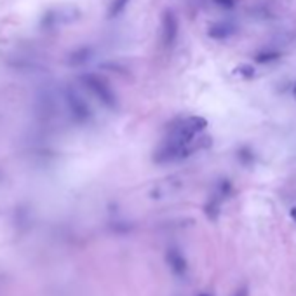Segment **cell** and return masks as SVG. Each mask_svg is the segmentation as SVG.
<instances>
[{
  "mask_svg": "<svg viewBox=\"0 0 296 296\" xmlns=\"http://www.w3.org/2000/svg\"><path fill=\"white\" fill-rule=\"evenodd\" d=\"M232 296H249V287H247V286H240Z\"/></svg>",
  "mask_w": 296,
  "mask_h": 296,
  "instance_id": "9",
  "label": "cell"
},
{
  "mask_svg": "<svg viewBox=\"0 0 296 296\" xmlns=\"http://www.w3.org/2000/svg\"><path fill=\"white\" fill-rule=\"evenodd\" d=\"M235 72L239 73V75H244L246 78H249V77H252V75H255V70H252V66H249V65L239 66V68H237Z\"/></svg>",
  "mask_w": 296,
  "mask_h": 296,
  "instance_id": "7",
  "label": "cell"
},
{
  "mask_svg": "<svg viewBox=\"0 0 296 296\" xmlns=\"http://www.w3.org/2000/svg\"><path fill=\"white\" fill-rule=\"evenodd\" d=\"M88 84H89V88L96 93V96L100 98L101 101L106 105V106H110V108H113V106L117 105V100H115V94L112 93V89L108 88V86L105 84L103 80H101L100 77H94V75H89L88 78Z\"/></svg>",
  "mask_w": 296,
  "mask_h": 296,
  "instance_id": "3",
  "label": "cell"
},
{
  "mask_svg": "<svg viewBox=\"0 0 296 296\" xmlns=\"http://www.w3.org/2000/svg\"><path fill=\"white\" fill-rule=\"evenodd\" d=\"M291 218H293V220H294V223H296V207L291 209Z\"/></svg>",
  "mask_w": 296,
  "mask_h": 296,
  "instance_id": "10",
  "label": "cell"
},
{
  "mask_svg": "<svg viewBox=\"0 0 296 296\" xmlns=\"http://www.w3.org/2000/svg\"><path fill=\"white\" fill-rule=\"evenodd\" d=\"M293 96H294V100H296V82H294V86H293Z\"/></svg>",
  "mask_w": 296,
  "mask_h": 296,
  "instance_id": "11",
  "label": "cell"
},
{
  "mask_svg": "<svg viewBox=\"0 0 296 296\" xmlns=\"http://www.w3.org/2000/svg\"><path fill=\"white\" fill-rule=\"evenodd\" d=\"M128 4H129V0H113V4H112V9H110V16H117V14H120L122 11L128 7Z\"/></svg>",
  "mask_w": 296,
  "mask_h": 296,
  "instance_id": "5",
  "label": "cell"
},
{
  "mask_svg": "<svg viewBox=\"0 0 296 296\" xmlns=\"http://www.w3.org/2000/svg\"><path fill=\"white\" fill-rule=\"evenodd\" d=\"M234 33H235V26L228 21L215 23V25L209 26V31H207L209 37L215 38V40H225V38L232 37Z\"/></svg>",
  "mask_w": 296,
  "mask_h": 296,
  "instance_id": "4",
  "label": "cell"
},
{
  "mask_svg": "<svg viewBox=\"0 0 296 296\" xmlns=\"http://www.w3.org/2000/svg\"><path fill=\"white\" fill-rule=\"evenodd\" d=\"M279 58V53H260L256 56V61L258 63H268V61H274V59Z\"/></svg>",
  "mask_w": 296,
  "mask_h": 296,
  "instance_id": "6",
  "label": "cell"
},
{
  "mask_svg": "<svg viewBox=\"0 0 296 296\" xmlns=\"http://www.w3.org/2000/svg\"><path fill=\"white\" fill-rule=\"evenodd\" d=\"M165 263H167L169 270L176 275V277H185L188 274V262L185 255L176 247H171L165 252Z\"/></svg>",
  "mask_w": 296,
  "mask_h": 296,
  "instance_id": "2",
  "label": "cell"
},
{
  "mask_svg": "<svg viewBox=\"0 0 296 296\" xmlns=\"http://www.w3.org/2000/svg\"><path fill=\"white\" fill-rule=\"evenodd\" d=\"M178 37V19L173 11H164L160 19V40L165 47L175 44Z\"/></svg>",
  "mask_w": 296,
  "mask_h": 296,
  "instance_id": "1",
  "label": "cell"
},
{
  "mask_svg": "<svg viewBox=\"0 0 296 296\" xmlns=\"http://www.w3.org/2000/svg\"><path fill=\"white\" fill-rule=\"evenodd\" d=\"M199 296H211V294H209V293H200Z\"/></svg>",
  "mask_w": 296,
  "mask_h": 296,
  "instance_id": "12",
  "label": "cell"
},
{
  "mask_svg": "<svg viewBox=\"0 0 296 296\" xmlns=\"http://www.w3.org/2000/svg\"><path fill=\"white\" fill-rule=\"evenodd\" d=\"M235 2L237 0H215L216 6L225 7V9H232V7H235Z\"/></svg>",
  "mask_w": 296,
  "mask_h": 296,
  "instance_id": "8",
  "label": "cell"
}]
</instances>
